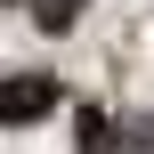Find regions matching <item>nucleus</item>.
Masks as SVG:
<instances>
[{
	"label": "nucleus",
	"mask_w": 154,
	"mask_h": 154,
	"mask_svg": "<svg viewBox=\"0 0 154 154\" xmlns=\"http://www.w3.org/2000/svg\"><path fill=\"white\" fill-rule=\"evenodd\" d=\"M81 8H89V0H32L41 32H73V24H81Z\"/></svg>",
	"instance_id": "nucleus-3"
},
{
	"label": "nucleus",
	"mask_w": 154,
	"mask_h": 154,
	"mask_svg": "<svg viewBox=\"0 0 154 154\" xmlns=\"http://www.w3.org/2000/svg\"><path fill=\"white\" fill-rule=\"evenodd\" d=\"M57 106V81L49 73H0V130H24Z\"/></svg>",
	"instance_id": "nucleus-1"
},
{
	"label": "nucleus",
	"mask_w": 154,
	"mask_h": 154,
	"mask_svg": "<svg viewBox=\"0 0 154 154\" xmlns=\"http://www.w3.org/2000/svg\"><path fill=\"white\" fill-rule=\"evenodd\" d=\"M0 8H16V0H0Z\"/></svg>",
	"instance_id": "nucleus-4"
},
{
	"label": "nucleus",
	"mask_w": 154,
	"mask_h": 154,
	"mask_svg": "<svg viewBox=\"0 0 154 154\" xmlns=\"http://www.w3.org/2000/svg\"><path fill=\"white\" fill-rule=\"evenodd\" d=\"M73 154H122V122L97 114V106H81L73 114Z\"/></svg>",
	"instance_id": "nucleus-2"
}]
</instances>
